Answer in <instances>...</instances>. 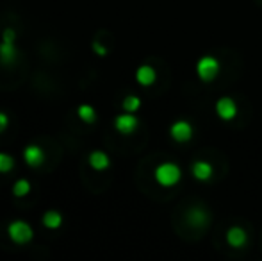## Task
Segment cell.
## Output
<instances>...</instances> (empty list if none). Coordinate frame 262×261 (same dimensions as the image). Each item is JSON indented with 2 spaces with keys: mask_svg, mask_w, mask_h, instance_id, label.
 Segmentation results:
<instances>
[{
  "mask_svg": "<svg viewBox=\"0 0 262 261\" xmlns=\"http://www.w3.org/2000/svg\"><path fill=\"white\" fill-rule=\"evenodd\" d=\"M180 168L173 163H162L156 168V179L161 186H173L180 181Z\"/></svg>",
  "mask_w": 262,
  "mask_h": 261,
  "instance_id": "1",
  "label": "cell"
},
{
  "mask_svg": "<svg viewBox=\"0 0 262 261\" xmlns=\"http://www.w3.org/2000/svg\"><path fill=\"white\" fill-rule=\"evenodd\" d=\"M217 72H220V63L216 57L212 56H204L196 65V73L204 83H210L216 79Z\"/></svg>",
  "mask_w": 262,
  "mask_h": 261,
  "instance_id": "2",
  "label": "cell"
},
{
  "mask_svg": "<svg viewBox=\"0 0 262 261\" xmlns=\"http://www.w3.org/2000/svg\"><path fill=\"white\" fill-rule=\"evenodd\" d=\"M7 231H9L11 240L16 242V244H27V242L32 238L31 226H29V224H25V222H21V220H16V222L9 224Z\"/></svg>",
  "mask_w": 262,
  "mask_h": 261,
  "instance_id": "3",
  "label": "cell"
},
{
  "mask_svg": "<svg viewBox=\"0 0 262 261\" xmlns=\"http://www.w3.org/2000/svg\"><path fill=\"white\" fill-rule=\"evenodd\" d=\"M216 113L221 120L228 122V120L235 118V115H237V106H235V102L230 97H221L216 102Z\"/></svg>",
  "mask_w": 262,
  "mask_h": 261,
  "instance_id": "4",
  "label": "cell"
},
{
  "mask_svg": "<svg viewBox=\"0 0 262 261\" xmlns=\"http://www.w3.org/2000/svg\"><path fill=\"white\" fill-rule=\"evenodd\" d=\"M169 134H171V138L175 139V142H187V139H191V136H193V127H191V124H187L186 120H179V122H175L171 126V129H169Z\"/></svg>",
  "mask_w": 262,
  "mask_h": 261,
  "instance_id": "5",
  "label": "cell"
},
{
  "mask_svg": "<svg viewBox=\"0 0 262 261\" xmlns=\"http://www.w3.org/2000/svg\"><path fill=\"white\" fill-rule=\"evenodd\" d=\"M114 126L121 134H132L136 131V127H138V118L132 113L130 115H120L116 118V122H114Z\"/></svg>",
  "mask_w": 262,
  "mask_h": 261,
  "instance_id": "6",
  "label": "cell"
},
{
  "mask_svg": "<svg viewBox=\"0 0 262 261\" xmlns=\"http://www.w3.org/2000/svg\"><path fill=\"white\" fill-rule=\"evenodd\" d=\"M24 157L29 167H39V165L43 163V159H45V154H43V150L39 149V147L29 145L27 149L24 150Z\"/></svg>",
  "mask_w": 262,
  "mask_h": 261,
  "instance_id": "7",
  "label": "cell"
},
{
  "mask_svg": "<svg viewBox=\"0 0 262 261\" xmlns=\"http://www.w3.org/2000/svg\"><path fill=\"white\" fill-rule=\"evenodd\" d=\"M16 47H14L13 39H4L0 45V61L4 65H11L16 61Z\"/></svg>",
  "mask_w": 262,
  "mask_h": 261,
  "instance_id": "8",
  "label": "cell"
},
{
  "mask_svg": "<svg viewBox=\"0 0 262 261\" xmlns=\"http://www.w3.org/2000/svg\"><path fill=\"white\" fill-rule=\"evenodd\" d=\"M156 70L152 68V66L148 65H143L138 68V72H136V79H138V83L141 84V86H150V84L156 83Z\"/></svg>",
  "mask_w": 262,
  "mask_h": 261,
  "instance_id": "9",
  "label": "cell"
},
{
  "mask_svg": "<svg viewBox=\"0 0 262 261\" xmlns=\"http://www.w3.org/2000/svg\"><path fill=\"white\" fill-rule=\"evenodd\" d=\"M227 242H228V245L230 247H235V249H239V247H243V245L246 244V233H245V229H241V227H230L228 229V233H227Z\"/></svg>",
  "mask_w": 262,
  "mask_h": 261,
  "instance_id": "10",
  "label": "cell"
},
{
  "mask_svg": "<svg viewBox=\"0 0 262 261\" xmlns=\"http://www.w3.org/2000/svg\"><path fill=\"white\" fill-rule=\"evenodd\" d=\"M193 175L198 181H209L212 177V167H210L207 161H196L193 165Z\"/></svg>",
  "mask_w": 262,
  "mask_h": 261,
  "instance_id": "11",
  "label": "cell"
},
{
  "mask_svg": "<svg viewBox=\"0 0 262 261\" xmlns=\"http://www.w3.org/2000/svg\"><path fill=\"white\" fill-rule=\"evenodd\" d=\"M90 165L95 168V170H104V168L109 167V157H107L104 152H100V150H97V152H91Z\"/></svg>",
  "mask_w": 262,
  "mask_h": 261,
  "instance_id": "12",
  "label": "cell"
},
{
  "mask_svg": "<svg viewBox=\"0 0 262 261\" xmlns=\"http://www.w3.org/2000/svg\"><path fill=\"white\" fill-rule=\"evenodd\" d=\"M209 222V215L204 209H191L189 213V224L194 227H202Z\"/></svg>",
  "mask_w": 262,
  "mask_h": 261,
  "instance_id": "13",
  "label": "cell"
},
{
  "mask_svg": "<svg viewBox=\"0 0 262 261\" xmlns=\"http://www.w3.org/2000/svg\"><path fill=\"white\" fill-rule=\"evenodd\" d=\"M62 222V216L59 215L57 211H49L45 213V216H43V224H45L49 229H55V227H59Z\"/></svg>",
  "mask_w": 262,
  "mask_h": 261,
  "instance_id": "14",
  "label": "cell"
},
{
  "mask_svg": "<svg viewBox=\"0 0 262 261\" xmlns=\"http://www.w3.org/2000/svg\"><path fill=\"white\" fill-rule=\"evenodd\" d=\"M79 116H80V120L82 122H86V124H91V122H95V109L91 108V106H80L79 108Z\"/></svg>",
  "mask_w": 262,
  "mask_h": 261,
  "instance_id": "15",
  "label": "cell"
},
{
  "mask_svg": "<svg viewBox=\"0 0 262 261\" xmlns=\"http://www.w3.org/2000/svg\"><path fill=\"white\" fill-rule=\"evenodd\" d=\"M139 106H141V101H139L138 97H134V95H130V97H127L123 101V109L128 113H134L139 109Z\"/></svg>",
  "mask_w": 262,
  "mask_h": 261,
  "instance_id": "16",
  "label": "cell"
},
{
  "mask_svg": "<svg viewBox=\"0 0 262 261\" xmlns=\"http://www.w3.org/2000/svg\"><path fill=\"white\" fill-rule=\"evenodd\" d=\"M29 192H31V185H29V181H25V179H20L13 188V193L16 197H24V195H27Z\"/></svg>",
  "mask_w": 262,
  "mask_h": 261,
  "instance_id": "17",
  "label": "cell"
},
{
  "mask_svg": "<svg viewBox=\"0 0 262 261\" xmlns=\"http://www.w3.org/2000/svg\"><path fill=\"white\" fill-rule=\"evenodd\" d=\"M13 157H9L7 154L0 152V172H9L13 168Z\"/></svg>",
  "mask_w": 262,
  "mask_h": 261,
  "instance_id": "18",
  "label": "cell"
},
{
  "mask_svg": "<svg viewBox=\"0 0 262 261\" xmlns=\"http://www.w3.org/2000/svg\"><path fill=\"white\" fill-rule=\"evenodd\" d=\"M6 127H7V116L4 113H0V132L6 129Z\"/></svg>",
  "mask_w": 262,
  "mask_h": 261,
  "instance_id": "19",
  "label": "cell"
},
{
  "mask_svg": "<svg viewBox=\"0 0 262 261\" xmlns=\"http://www.w3.org/2000/svg\"><path fill=\"white\" fill-rule=\"evenodd\" d=\"M93 49H95V52L102 54V56H104V54L107 52V50L104 49V47H102V45H100V43H95V45H93Z\"/></svg>",
  "mask_w": 262,
  "mask_h": 261,
  "instance_id": "20",
  "label": "cell"
}]
</instances>
